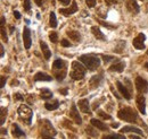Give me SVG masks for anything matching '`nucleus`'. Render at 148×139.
<instances>
[{"mask_svg": "<svg viewBox=\"0 0 148 139\" xmlns=\"http://www.w3.org/2000/svg\"><path fill=\"white\" fill-rule=\"evenodd\" d=\"M49 24L53 28L57 27V18H56L55 13H50V17H49Z\"/></svg>", "mask_w": 148, "mask_h": 139, "instance_id": "nucleus-28", "label": "nucleus"}, {"mask_svg": "<svg viewBox=\"0 0 148 139\" xmlns=\"http://www.w3.org/2000/svg\"><path fill=\"white\" fill-rule=\"evenodd\" d=\"M23 42H24V47L25 49H30L31 44H32V40H31V31L29 27H24L23 30Z\"/></svg>", "mask_w": 148, "mask_h": 139, "instance_id": "nucleus-9", "label": "nucleus"}, {"mask_svg": "<svg viewBox=\"0 0 148 139\" xmlns=\"http://www.w3.org/2000/svg\"><path fill=\"white\" fill-rule=\"evenodd\" d=\"M49 40L53 42V43H57L58 42V34L56 32H50L49 34Z\"/></svg>", "mask_w": 148, "mask_h": 139, "instance_id": "nucleus-30", "label": "nucleus"}, {"mask_svg": "<svg viewBox=\"0 0 148 139\" xmlns=\"http://www.w3.org/2000/svg\"><path fill=\"white\" fill-rule=\"evenodd\" d=\"M136 88L140 94H145L148 92V83L146 79H144L143 77H137L136 78Z\"/></svg>", "mask_w": 148, "mask_h": 139, "instance_id": "nucleus-7", "label": "nucleus"}, {"mask_svg": "<svg viewBox=\"0 0 148 139\" xmlns=\"http://www.w3.org/2000/svg\"><path fill=\"white\" fill-rule=\"evenodd\" d=\"M18 114L22 117V118H24V120H26V121H27V124H31L33 114H32L31 109H30L27 105H21V106H19L18 107Z\"/></svg>", "mask_w": 148, "mask_h": 139, "instance_id": "nucleus-6", "label": "nucleus"}, {"mask_svg": "<svg viewBox=\"0 0 148 139\" xmlns=\"http://www.w3.org/2000/svg\"><path fill=\"white\" fill-rule=\"evenodd\" d=\"M103 59H104L105 62H110L111 60H114V57H112V55H103Z\"/></svg>", "mask_w": 148, "mask_h": 139, "instance_id": "nucleus-38", "label": "nucleus"}, {"mask_svg": "<svg viewBox=\"0 0 148 139\" xmlns=\"http://www.w3.org/2000/svg\"><path fill=\"white\" fill-rule=\"evenodd\" d=\"M145 38H146V36H145L144 33H139V35H138L137 37H134L133 41H132L133 47H134L136 49H138V50H144V49H145V44H144Z\"/></svg>", "mask_w": 148, "mask_h": 139, "instance_id": "nucleus-8", "label": "nucleus"}, {"mask_svg": "<svg viewBox=\"0 0 148 139\" xmlns=\"http://www.w3.org/2000/svg\"><path fill=\"white\" fill-rule=\"evenodd\" d=\"M59 2H62L63 5H65V6H66V5H69V3H70V0H59Z\"/></svg>", "mask_w": 148, "mask_h": 139, "instance_id": "nucleus-44", "label": "nucleus"}, {"mask_svg": "<svg viewBox=\"0 0 148 139\" xmlns=\"http://www.w3.org/2000/svg\"><path fill=\"white\" fill-rule=\"evenodd\" d=\"M111 90H112V93H113V94H114V95H115V97H117V99H119V100H120V99H121V96H119V94H117V93H116V92H115V90H114V89H113V87H111Z\"/></svg>", "mask_w": 148, "mask_h": 139, "instance_id": "nucleus-39", "label": "nucleus"}, {"mask_svg": "<svg viewBox=\"0 0 148 139\" xmlns=\"http://www.w3.org/2000/svg\"><path fill=\"white\" fill-rule=\"evenodd\" d=\"M91 32H92L93 36L97 38V40H106V37H105V35H104V33L97 27V26H92L91 27Z\"/></svg>", "mask_w": 148, "mask_h": 139, "instance_id": "nucleus-21", "label": "nucleus"}, {"mask_svg": "<svg viewBox=\"0 0 148 139\" xmlns=\"http://www.w3.org/2000/svg\"><path fill=\"white\" fill-rule=\"evenodd\" d=\"M14 96H16V99H17V100H23V97H22L19 94H15Z\"/></svg>", "mask_w": 148, "mask_h": 139, "instance_id": "nucleus-47", "label": "nucleus"}, {"mask_svg": "<svg viewBox=\"0 0 148 139\" xmlns=\"http://www.w3.org/2000/svg\"><path fill=\"white\" fill-rule=\"evenodd\" d=\"M147 54H148V51H147Z\"/></svg>", "mask_w": 148, "mask_h": 139, "instance_id": "nucleus-51", "label": "nucleus"}, {"mask_svg": "<svg viewBox=\"0 0 148 139\" xmlns=\"http://www.w3.org/2000/svg\"><path fill=\"white\" fill-rule=\"evenodd\" d=\"M53 70L57 80L62 82L66 76V62L63 59H56L53 63Z\"/></svg>", "mask_w": 148, "mask_h": 139, "instance_id": "nucleus-2", "label": "nucleus"}, {"mask_svg": "<svg viewBox=\"0 0 148 139\" xmlns=\"http://www.w3.org/2000/svg\"><path fill=\"white\" fill-rule=\"evenodd\" d=\"M129 138H131V139H138L139 137H138V136H136V135H130Z\"/></svg>", "mask_w": 148, "mask_h": 139, "instance_id": "nucleus-46", "label": "nucleus"}, {"mask_svg": "<svg viewBox=\"0 0 148 139\" xmlns=\"http://www.w3.org/2000/svg\"><path fill=\"white\" fill-rule=\"evenodd\" d=\"M105 139H112V138H120V139H124L123 135H119V134H113V135H108V136H105Z\"/></svg>", "mask_w": 148, "mask_h": 139, "instance_id": "nucleus-31", "label": "nucleus"}, {"mask_svg": "<svg viewBox=\"0 0 148 139\" xmlns=\"http://www.w3.org/2000/svg\"><path fill=\"white\" fill-rule=\"evenodd\" d=\"M86 68L81 62L79 61H73L72 62V71L70 74L71 78L74 80H81L86 76Z\"/></svg>", "mask_w": 148, "mask_h": 139, "instance_id": "nucleus-3", "label": "nucleus"}, {"mask_svg": "<svg viewBox=\"0 0 148 139\" xmlns=\"http://www.w3.org/2000/svg\"><path fill=\"white\" fill-rule=\"evenodd\" d=\"M77 11V6H76V2L73 1L72 2V6L69 7V8H60L59 9V14L64 15V16H70V15H73L74 13Z\"/></svg>", "mask_w": 148, "mask_h": 139, "instance_id": "nucleus-10", "label": "nucleus"}, {"mask_svg": "<svg viewBox=\"0 0 148 139\" xmlns=\"http://www.w3.org/2000/svg\"><path fill=\"white\" fill-rule=\"evenodd\" d=\"M127 9L132 14H138L139 10H140V8H139V6H138L136 0H129L127 2Z\"/></svg>", "mask_w": 148, "mask_h": 139, "instance_id": "nucleus-16", "label": "nucleus"}, {"mask_svg": "<svg viewBox=\"0 0 148 139\" xmlns=\"http://www.w3.org/2000/svg\"><path fill=\"white\" fill-rule=\"evenodd\" d=\"M66 34L74 42H80V40H81V35L77 31H69Z\"/></svg>", "mask_w": 148, "mask_h": 139, "instance_id": "nucleus-23", "label": "nucleus"}, {"mask_svg": "<svg viewBox=\"0 0 148 139\" xmlns=\"http://www.w3.org/2000/svg\"><path fill=\"white\" fill-rule=\"evenodd\" d=\"M6 117H7V109L6 107H1V120H0V124L1 126L5 123Z\"/></svg>", "mask_w": 148, "mask_h": 139, "instance_id": "nucleus-29", "label": "nucleus"}, {"mask_svg": "<svg viewBox=\"0 0 148 139\" xmlns=\"http://www.w3.org/2000/svg\"><path fill=\"white\" fill-rule=\"evenodd\" d=\"M40 47H41V50H42V53H43L46 60H49L50 57H51V52H50L48 45L46 44V42L45 41H40Z\"/></svg>", "mask_w": 148, "mask_h": 139, "instance_id": "nucleus-19", "label": "nucleus"}, {"mask_svg": "<svg viewBox=\"0 0 148 139\" xmlns=\"http://www.w3.org/2000/svg\"><path fill=\"white\" fill-rule=\"evenodd\" d=\"M119 126H120V123H113V124H112L113 128H119Z\"/></svg>", "mask_w": 148, "mask_h": 139, "instance_id": "nucleus-48", "label": "nucleus"}, {"mask_svg": "<svg viewBox=\"0 0 148 139\" xmlns=\"http://www.w3.org/2000/svg\"><path fill=\"white\" fill-rule=\"evenodd\" d=\"M40 97L42 100H48V99H51L53 97V93L50 89L48 88H42L41 89V93H40Z\"/></svg>", "mask_w": 148, "mask_h": 139, "instance_id": "nucleus-25", "label": "nucleus"}, {"mask_svg": "<svg viewBox=\"0 0 148 139\" xmlns=\"http://www.w3.org/2000/svg\"><path fill=\"white\" fill-rule=\"evenodd\" d=\"M86 2L88 5V7H90V8L96 6V0H86Z\"/></svg>", "mask_w": 148, "mask_h": 139, "instance_id": "nucleus-37", "label": "nucleus"}, {"mask_svg": "<svg viewBox=\"0 0 148 139\" xmlns=\"http://www.w3.org/2000/svg\"><path fill=\"white\" fill-rule=\"evenodd\" d=\"M91 124H92L95 128L99 129V130H103V131H108V127L106 126V123L101 122L100 120H97V119H91Z\"/></svg>", "mask_w": 148, "mask_h": 139, "instance_id": "nucleus-18", "label": "nucleus"}, {"mask_svg": "<svg viewBox=\"0 0 148 139\" xmlns=\"http://www.w3.org/2000/svg\"><path fill=\"white\" fill-rule=\"evenodd\" d=\"M14 16H15L16 19H19L21 18V14H19L18 11H14Z\"/></svg>", "mask_w": 148, "mask_h": 139, "instance_id": "nucleus-42", "label": "nucleus"}, {"mask_svg": "<svg viewBox=\"0 0 148 139\" xmlns=\"http://www.w3.org/2000/svg\"><path fill=\"white\" fill-rule=\"evenodd\" d=\"M34 1H36V3H37L39 7H41L42 3H43V0H34Z\"/></svg>", "mask_w": 148, "mask_h": 139, "instance_id": "nucleus-41", "label": "nucleus"}, {"mask_svg": "<svg viewBox=\"0 0 148 139\" xmlns=\"http://www.w3.org/2000/svg\"><path fill=\"white\" fill-rule=\"evenodd\" d=\"M59 93H60V94H64V95H66V94H67V88H64V89H59Z\"/></svg>", "mask_w": 148, "mask_h": 139, "instance_id": "nucleus-40", "label": "nucleus"}, {"mask_svg": "<svg viewBox=\"0 0 148 139\" xmlns=\"http://www.w3.org/2000/svg\"><path fill=\"white\" fill-rule=\"evenodd\" d=\"M79 60L89 70H96L100 66V60L97 55L93 54H83L79 58Z\"/></svg>", "mask_w": 148, "mask_h": 139, "instance_id": "nucleus-1", "label": "nucleus"}, {"mask_svg": "<svg viewBox=\"0 0 148 139\" xmlns=\"http://www.w3.org/2000/svg\"><path fill=\"white\" fill-rule=\"evenodd\" d=\"M117 115H119V118L121 120H124V121L127 122H134L137 121V119H138L137 112L133 109H131V107H123V109H121L119 111Z\"/></svg>", "mask_w": 148, "mask_h": 139, "instance_id": "nucleus-5", "label": "nucleus"}, {"mask_svg": "<svg viewBox=\"0 0 148 139\" xmlns=\"http://www.w3.org/2000/svg\"><path fill=\"white\" fill-rule=\"evenodd\" d=\"M86 130H87V134L91 135L92 137H98V132H96L95 130H92V129H91V127H88Z\"/></svg>", "mask_w": 148, "mask_h": 139, "instance_id": "nucleus-34", "label": "nucleus"}, {"mask_svg": "<svg viewBox=\"0 0 148 139\" xmlns=\"http://www.w3.org/2000/svg\"><path fill=\"white\" fill-rule=\"evenodd\" d=\"M60 44H62L64 48H70V47L72 45V44H71V43H70L67 40H65V38H63V40L60 41Z\"/></svg>", "mask_w": 148, "mask_h": 139, "instance_id": "nucleus-35", "label": "nucleus"}, {"mask_svg": "<svg viewBox=\"0 0 148 139\" xmlns=\"http://www.w3.org/2000/svg\"><path fill=\"white\" fill-rule=\"evenodd\" d=\"M98 114H99V117H101L103 119H105V120H111L112 117L110 114H107V113H105L104 111H99L98 112Z\"/></svg>", "mask_w": 148, "mask_h": 139, "instance_id": "nucleus-32", "label": "nucleus"}, {"mask_svg": "<svg viewBox=\"0 0 148 139\" xmlns=\"http://www.w3.org/2000/svg\"><path fill=\"white\" fill-rule=\"evenodd\" d=\"M6 132H7V131H6V130H5V129H3V128H2V129H1V134H2V135H5V134H6Z\"/></svg>", "mask_w": 148, "mask_h": 139, "instance_id": "nucleus-49", "label": "nucleus"}, {"mask_svg": "<svg viewBox=\"0 0 148 139\" xmlns=\"http://www.w3.org/2000/svg\"><path fill=\"white\" fill-rule=\"evenodd\" d=\"M34 80L36 82H51L53 78H51V76H49L45 72H37L34 75Z\"/></svg>", "mask_w": 148, "mask_h": 139, "instance_id": "nucleus-17", "label": "nucleus"}, {"mask_svg": "<svg viewBox=\"0 0 148 139\" xmlns=\"http://www.w3.org/2000/svg\"><path fill=\"white\" fill-rule=\"evenodd\" d=\"M145 104H146V100H145V97H144L141 94L138 95V96H137V106H138L140 113H143V115L146 114V105Z\"/></svg>", "mask_w": 148, "mask_h": 139, "instance_id": "nucleus-12", "label": "nucleus"}, {"mask_svg": "<svg viewBox=\"0 0 148 139\" xmlns=\"http://www.w3.org/2000/svg\"><path fill=\"white\" fill-rule=\"evenodd\" d=\"M0 50H1L0 55H1V57H3V54H5V50H3V47H2V45H0Z\"/></svg>", "mask_w": 148, "mask_h": 139, "instance_id": "nucleus-45", "label": "nucleus"}, {"mask_svg": "<svg viewBox=\"0 0 148 139\" xmlns=\"http://www.w3.org/2000/svg\"><path fill=\"white\" fill-rule=\"evenodd\" d=\"M5 82H6V78L5 77H1V88L5 87Z\"/></svg>", "mask_w": 148, "mask_h": 139, "instance_id": "nucleus-43", "label": "nucleus"}, {"mask_svg": "<svg viewBox=\"0 0 148 139\" xmlns=\"http://www.w3.org/2000/svg\"><path fill=\"white\" fill-rule=\"evenodd\" d=\"M31 0H24V3H23V7H24V10L25 11H30L31 9V3H30Z\"/></svg>", "mask_w": 148, "mask_h": 139, "instance_id": "nucleus-33", "label": "nucleus"}, {"mask_svg": "<svg viewBox=\"0 0 148 139\" xmlns=\"http://www.w3.org/2000/svg\"><path fill=\"white\" fill-rule=\"evenodd\" d=\"M125 68V62L119 61L117 63H114L113 66L110 67V71H115V72H122Z\"/></svg>", "mask_w": 148, "mask_h": 139, "instance_id": "nucleus-20", "label": "nucleus"}, {"mask_svg": "<svg viewBox=\"0 0 148 139\" xmlns=\"http://www.w3.org/2000/svg\"><path fill=\"white\" fill-rule=\"evenodd\" d=\"M145 68L148 70V62H146V63H145Z\"/></svg>", "mask_w": 148, "mask_h": 139, "instance_id": "nucleus-50", "label": "nucleus"}, {"mask_svg": "<svg viewBox=\"0 0 148 139\" xmlns=\"http://www.w3.org/2000/svg\"><path fill=\"white\" fill-rule=\"evenodd\" d=\"M59 106V102L57 100H54L53 102H47L45 104V107L48 110V111H54V110H57Z\"/></svg>", "mask_w": 148, "mask_h": 139, "instance_id": "nucleus-26", "label": "nucleus"}, {"mask_svg": "<svg viewBox=\"0 0 148 139\" xmlns=\"http://www.w3.org/2000/svg\"><path fill=\"white\" fill-rule=\"evenodd\" d=\"M101 75H97V76H93L92 78L90 79V82H89V84H90V86L91 88H96V87H98L100 85V83H101Z\"/></svg>", "mask_w": 148, "mask_h": 139, "instance_id": "nucleus-22", "label": "nucleus"}, {"mask_svg": "<svg viewBox=\"0 0 148 139\" xmlns=\"http://www.w3.org/2000/svg\"><path fill=\"white\" fill-rule=\"evenodd\" d=\"M79 109L81 110V112L83 113H88V114H91V111H90V106H89V101L87 99H82L79 101Z\"/></svg>", "mask_w": 148, "mask_h": 139, "instance_id": "nucleus-11", "label": "nucleus"}, {"mask_svg": "<svg viewBox=\"0 0 148 139\" xmlns=\"http://www.w3.org/2000/svg\"><path fill=\"white\" fill-rule=\"evenodd\" d=\"M116 86H117V89L120 90V93L122 94V96L125 100H130L131 99V94H130V92L128 90V88L124 86L121 82H116Z\"/></svg>", "mask_w": 148, "mask_h": 139, "instance_id": "nucleus-14", "label": "nucleus"}, {"mask_svg": "<svg viewBox=\"0 0 148 139\" xmlns=\"http://www.w3.org/2000/svg\"><path fill=\"white\" fill-rule=\"evenodd\" d=\"M13 136L14 137H23V136H25L24 131L19 128L18 124H16V123L13 124Z\"/></svg>", "mask_w": 148, "mask_h": 139, "instance_id": "nucleus-24", "label": "nucleus"}, {"mask_svg": "<svg viewBox=\"0 0 148 139\" xmlns=\"http://www.w3.org/2000/svg\"><path fill=\"white\" fill-rule=\"evenodd\" d=\"M124 47H125V42H124V41H121V47L116 48V49H115V52L121 53V52H122V50H123V48H124Z\"/></svg>", "mask_w": 148, "mask_h": 139, "instance_id": "nucleus-36", "label": "nucleus"}, {"mask_svg": "<svg viewBox=\"0 0 148 139\" xmlns=\"http://www.w3.org/2000/svg\"><path fill=\"white\" fill-rule=\"evenodd\" d=\"M120 132H122V134H124V132H133V134H137V135H139V136H143V137H144L143 131H141L139 128H137V127H132V126L123 127V128L120 130Z\"/></svg>", "mask_w": 148, "mask_h": 139, "instance_id": "nucleus-15", "label": "nucleus"}, {"mask_svg": "<svg viewBox=\"0 0 148 139\" xmlns=\"http://www.w3.org/2000/svg\"><path fill=\"white\" fill-rule=\"evenodd\" d=\"M40 137L42 138H51L56 136V130L49 120H42L40 122Z\"/></svg>", "mask_w": 148, "mask_h": 139, "instance_id": "nucleus-4", "label": "nucleus"}, {"mask_svg": "<svg viewBox=\"0 0 148 139\" xmlns=\"http://www.w3.org/2000/svg\"><path fill=\"white\" fill-rule=\"evenodd\" d=\"M70 117L73 119L74 122H75L76 124H81V123H82V119H81V117H80V114H79V111H77V109H76V105H72V109H71V111H70Z\"/></svg>", "mask_w": 148, "mask_h": 139, "instance_id": "nucleus-13", "label": "nucleus"}, {"mask_svg": "<svg viewBox=\"0 0 148 139\" xmlns=\"http://www.w3.org/2000/svg\"><path fill=\"white\" fill-rule=\"evenodd\" d=\"M1 36H2V40H3L5 42L8 41V37H7L6 31H5V17H3V16L1 17Z\"/></svg>", "mask_w": 148, "mask_h": 139, "instance_id": "nucleus-27", "label": "nucleus"}]
</instances>
